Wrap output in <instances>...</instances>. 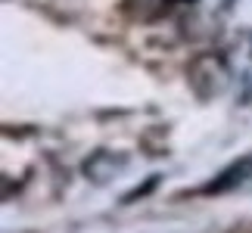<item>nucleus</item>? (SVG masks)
Listing matches in <instances>:
<instances>
[{
	"mask_svg": "<svg viewBox=\"0 0 252 233\" xmlns=\"http://www.w3.org/2000/svg\"><path fill=\"white\" fill-rule=\"evenodd\" d=\"M227 84H230V72H227V65H224L221 56L202 53V56L193 59V65H190V87H193V93H196L199 100H212V96L224 93Z\"/></svg>",
	"mask_w": 252,
	"mask_h": 233,
	"instance_id": "1",
	"label": "nucleus"
},
{
	"mask_svg": "<svg viewBox=\"0 0 252 233\" xmlns=\"http://www.w3.org/2000/svg\"><path fill=\"white\" fill-rule=\"evenodd\" d=\"M249 177H252V152L243 155V159H237L230 168H224L212 183H206V187H202V193H227V190L240 187V183H246Z\"/></svg>",
	"mask_w": 252,
	"mask_h": 233,
	"instance_id": "2",
	"label": "nucleus"
}]
</instances>
